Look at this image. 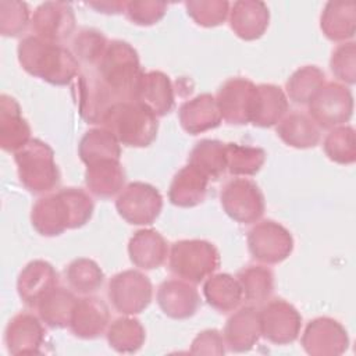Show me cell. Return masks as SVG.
<instances>
[{
    "instance_id": "23",
    "label": "cell",
    "mask_w": 356,
    "mask_h": 356,
    "mask_svg": "<svg viewBox=\"0 0 356 356\" xmlns=\"http://www.w3.org/2000/svg\"><path fill=\"white\" fill-rule=\"evenodd\" d=\"M135 100L147 107L156 117L167 115L174 107V88L170 76L161 71L143 72Z\"/></svg>"
},
{
    "instance_id": "46",
    "label": "cell",
    "mask_w": 356,
    "mask_h": 356,
    "mask_svg": "<svg viewBox=\"0 0 356 356\" xmlns=\"http://www.w3.org/2000/svg\"><path fill=\"white\" fill-rule=\"evenodd\" d=\"M167 11V3L156 0H134L125 3V15L136 25L150 26L157 24Z\"/></svg>"
},
{
    "instance_id": "41",
    "label": "cell",
    "mask_w": 356,
    "mask_h": 356,
    "mask_svg": "<svg viewBox=\"0 0 356 356\" xmlns=\"http://www.w3.org/2000/svg\"><path fill=\"white\" fill-rule=\"evenodd\" d=\"M227 171L232 175H254L266 161L261 147L227 143Z\"/></svg>"
},
{
    "instance_id": "34",
    "label": "cell",
    "mask_w": 356,
    "mask_h": 356,
    "mask_svg": "<svg viewBox=\"0 0 356 356\" xmlns=\"http://www.w3.org/2000/svg\"><path fill=\"white\" fill-rule=\"evenodd\" d=\"M225 145L217 139L199 140L189 153L188 164L202 171L209 179H218L227 171Z\"/></svg>"
},
{
    "instance_id": "7",
    "label": "cell",
    "mask_w": 356,
    "mask_h": 356,
    "mask_svg": "<svg viewBox=\"0 0 356 356\" xmlns=\"http://www.w3.org/2000/svg\"><path fill=\"white\" fill-rule=\"evenodd\" d=\"M72 96L81 118L88 124H102L107 111L121 102L93 70L78 74L72 83Z\"/></svg>"
},
{
    "instance_id": "3",
    "label": "cell",
    "mask_w": 356,
    "mask_h": 356,
    "mask_svg": "<svg viewBox=\"0 0 356 356\" xmlns=\"http://www.w3.org/2000/svg\"><path fill=\"white\" fill-rule=\"evenodd\" d=\"M103 127L120 143L129 147H146L157 136V117L136 100L118 102L104 115Z\"/></svg>"
},
{
    "instance_id": "4",
    "label": "cell",
    "mask_w": 356,
    "mask_h": 356,
    "mask_svg": "<svg viewBox=\"0 0 356 356\" xmlns=\"http://www.w3.org/2000/svg\"><path fill=\"white\" fill-rule=\"evenodd\" d=\"M99 76L121 102L135 100L143 70L138 51L124 40H111L96 65Z\"/></svg>"
},
{
    "instance_id": "18",
    "label": "cell",
    "mask_w": 356,
    "mask_h": 356,
    "mask_svg": "<svg viewBox=\"0 0 356 356\" xmlns=\"http://www.w3.org/2000/svg\"><path fill=\"white\" fill-rule=\"evenodd\" d=\"M58 286V273L46 260H32L19 273L17 292L28 307H36L39 302Z\"/></svg>"
},
{
    "instance_id": "26",
    "label": "cell",
    "mask_w": 356,
    "mask_h": 356,
    "mask_svg": "<svg viewBox=\"0 0 356 356\" xmlns=\"http://www.w3.org/2000/svg\"><path fill=\"white\" fill-rule=\"evenodd\" d=\"M128 254L134 266L142 270H154L167 260L168 243L156 229H139L128 242Z\"/></svg>"
},
{
    "instance_id": "9",
    "label": "cell",
    "mask_w": 356,
    "mask_h": 356,
    "mask_svg": "<svg viewBox=\"0 0 356 356\" xmlns=\"http://www.w3.org/2000/svg\"><path fill=\"white\" fill-rule=\"evenodd\" d=\"M107 296L113 307L125 314L142 313L152 302L153 286L147 275L138 270H125L111 277Z\"/></svg>"
},
{
    "instance_id": "27",
    "label": "cell",
    "mask_w": 356,
    "mask_h": 356,
    "mask_svg": "<svg viewBox=\"0 0 356 356\" xmlns=\"http://www.w3.org/2000/svg\"><path fill=\"white\" fill-rule=\"evenodd\" d=\"M288 107V97L280 86L273 83L256 85L250 122L256 127L270 128L284 118Z\"/></svg>"
},
{
    "instance_id": "42",
    "label": "cell",
    "mask_w": 356,
    "mask_h": 356,
    "mask_svg": "<svg viewBox=\"0 0 356 356\" xmlns=\"http://www.w3.org/2000/svg\"><path fill=\"white\" fill-rule=\"evenodd\" d=\"M72 54L78 61H82L88 65H97L107 49L106 36L93 28L81 29L72 39Z\"/></svg>"
},
{
    "instance_id": "25",
    "label": "cell",
    "mask_w": 356,
    "mask_h": 356,
    "mask_svg": "<svg viewBox=\"0 0 356 356\" xmlns=\"http://www.w3.org/2000/svg\"><path fill=\"white\" fill-rule=\"evenodd\" d=\"M178 118L184 131L191 135L214 129L222 121L216 97L210 93H200L182 103L178 110Z\"/></svg>"
},
{
    "instance_id": "44",
    "label": "cell",
    "mask_w": 356,
    "mask_h": 356,
    "mask_svg": "<svg viewBox=\"0 0 356 356\" xmlns=\"http://www.w3.org/2000/svg\"><path fill=\"white\" fill-rule=\"evenodd\" d=\"M31 18L26 3L17 0L0 1V33L3 36H19L26 29Z\"/></svg>"
},
{
    "instance_id": "47",
    "label": "cell",
    "mask_w": 356,
    "mask_h": 356,
    "mask_svg": "<svg viewBox=\"0 0 356 356\" xmlns=\"http://www.w3.org/2000/svg\"><path fill=\"white\" fill-rule=\"evenodd\" d=\"M193 355H224L225 341L218 330H204L199 332L191 345Z\"/></svg>"
},
{
    "instance_id": "29",
    "label": "cell",
    "mask_w": 356,
    "mask_h": 356,
    "mask_svg": "<svg viewBox=\"0 0 356 356\" xmlns=\"http://www.w3.org/2000/svg\"><path fill=\"white\" fill-rule=\"evenodd\" d=\"M320 28L325 38L332 42H346L356 31V3L352 0H332L325 3Z\"/></svg>"
},
{
    "instance_id": "11",
    "label": "cell",
    "mask_w": 356,
    "mask_h": 356,
    "mask_svg": "<svg viewBox=\"0 0 356 356\" xmlns=\"http://www.w3.org/2000/svg\"><path fill=\"white\" fill-rule=\"evenodd\" d=\"M115 209L128 224L150 225L161 213L163 197L153 185L135 181L120 192Z\"/></svg>"
},
{
    "instance_id": "10",
    "label": "cell",
    "mask_w": 356,
    "mask_h": 356,
    "mask_svg": "<svg viewBox=\"0 0 356 356\" xmlns=\"http://www.w3.org/2000/svg\"><path fill=\"white\" fill-rule=\"evenodd\" d=\"M227 216L241 224L257 222L266 210L264 195L259 185L246 178L228 181L220 195Z\"/></svg>"
},
{
    "instance_id": "12",
    "label": "cell",
    "mask_w": 356,
    "mask_h": 356,
    "mask_svg": "<svg viewBox=\"0 0 356 356\" xmlns=\"http://www.w3.org/2000/svg\"><path fill=\"white\" fill-rule=\"evenodd\" d=\"M248 249L252 257L264 264H278L293 250L291 232L277 221L263 220L248 232Z\"/></svg>"
},
{
    "instance_id": "33",
    "label": "cell",
    "mask_w": 356,
    "mask_h": 356,
    "mask_svg": "<svg viewBox=\"0 0 356 356\" xmlns=\"http://www.w3.org/2000/svg\"><path fill=\"white\" fill-rule=\"evenodd\" d=\"M120 145L121 143L117 140V138L104 127L92 128L81 138V142L78 145V154L81 161L86 165L104 159L120 160Z\"/></svg>"
},
{
    "instance_id": "8",
    "label": "cell",
    "mask_w": 356,
    "mask_h": 356,
    "mask_svg": "<svg viewBox=\"0 0 356 356\" xmlns=\"http://www.w3.org/2000/svg\"><path fill=\"white\" fill-rule=\"evenodd\" d=\"M307 106L309 115L320 129H332L350 120L353 96L348 86L338 82H325Z\"/></svg>"
},
{
    "instance_id": "5",
    "label": "cell",
    "mask_w": 356,
    "mask_h": 356,
    "mask_svg": "<svg viewBox=\"0 0 356 356\" xmlns=\"http://www.w3.org/2000/svg\"><path fill=\"white\" fill-rule=\"evenodd\" d=\"M18 178L31 193H47L58 186L60 170L54 160L53 149L40 139H31L14 153Z\"/></svg>"
},
{
    "instance_id": "20",
    "label": "cell",
    "mask_w": 356,
    "mask_h": 356,
    "mask_svg": "<svg viewBox=\"0 0 356 356\" xmlns=\"http://www.w3.org/2000/svg\"><path fill=\"white\" fill-rule=\"evenodd\" d=\"M110 312L107 305L97 296H85L76 299L71 318V332L82 339H95L108 327Z\"/></svg>"
},
{
    "instance_id": "15",
    "label": "cell",
    "mask_w": 356,
    "mask_h": 356,
    "mask_svg": "<svg viewBox=\"0 0 356 356\" xmlns=\"http://www.w3.org/2000/svg\"><path fill=\"white\" fill-rule=\"evenodd\" d=\"M300 343L310 356H338L346 352L349 337L339 321L331 317H317L306 325Z\"/></svg>"
},
{
    "instance_id": "21",
    "label": "cell",
    "mask_w": 356,
    "mask_h": 356,
    "mask_svg": "<svg viewBox=\"0 0 356 356\" xmlns=\"http://www.w3.org/2000/svg\"><path fill=\"white\" fill-rule=\"evenodd\" d=\"M222 337L229 350L236 353L250 350L261 337L260 312L253 306L241 307L228 317Z\"/></svg>"
},
{
    "instance_id": "14",
    "label": "cell",
    "mask_w": 356,
    "mask_h": 356,
    "mask_svg": "<svg viewBox=\"0 0 356 356\" xmlns=\"http://www.w3.org/2000/svg\"><path fill=\"white\" fill-rule=\"evenodd\" d=\"M31 29L35 36L61 44L75 29V14L72 6L65 1L42 3L33 11Z\"/></svg>"
},
{
    "instance_id": "6",
    "label": "cell",
    "mask_w": 356,
    "mask_h": 356,
    "mask_svg": "<svg viewBox=\"0 0 356 356\" xmlns=\"http://www.w3.org/2000/svg\"><path fill=\"white\" fill-rule=\"evenodd\" d=\"M220 266L217 248L203 239H181L171 245L168 254L170 271L191 284H199Z\"/></svg>"
},
{
    "instance_id": "30",
    "label": "cell",
    "mask_w": 356,
    "mask_h": 356,
    "mask_svg": "<svg viewBox=\"0 0 356 356\" xmlns=\"http://www.w3.org/2000/svg\"><path fill=\"white\" fill-rule=\"evenodd\" d=\"M207 185L209 177L188 164L174 175L168 189V199L178 207H195L204 200Z\"/></svg>"
},
{
    "instance_id": "16",
    "label": "cell",
    "mask_w": 356,
    "mask_h": 356,
    "mask_svg": "<svg viewBox=\"0 0 356 356\" xmlns=\"http://www.w3.org/2000/svg\"><path fill=\"white\" fill-rule=\"evenodd\" d=\"M254 92L256 85L248 78L235 76L227 79L216 96L221 118L235 125L250 122Z\"/></svg>"
},
{
    "instance_id": "13",
    "label": "cell",
    "mask_w": 356,
    "mask_h": 356,
    "mask_svg": "<svg viewBox=\"0 0 356 356\" xmlns=\"http://www.w3.org/2000/svg\"><path fill=\"white\" fill-rule=\"evenodd\" d=\"M261 337L275 345L292 343L300 334L302 316L284 299H273L261 307Z\"/></svg>"
},
{
    "instance_id": "45",
    "label": "cell",
    "mask_w": 356,
    "mask_h": 356,
    "mask_svg": "<svg viewBox=\"0 0 356 356\" xmlns=\"http://www.w3.org/2000/svg\"><path fill=\"white\" fill-rule=\"evenodd\" d=\"M330 68L337 79L353 85L356 82V43L345 42L337 46L331 54Z\"/></svg>"
},
{
    "instance_id": "1",
    "label": "cell",
    "mask_w": 356,
    "mask_h": 356,
    "mask_svg": "<svg viewBox=\"0 0 356 356\" xmlns=\"http://www.w3.org/2000/svg\"><path fill=\"white\" fill-rule=\"evenodd\" d=\"M95 204L81 188H63L39 197L31 210V222L43 236H57L67 229L83 227L93 214Z\"/></svg>"
},
{
    "instance_id": "17",
    "label": "cell",
    "mask_w": 356,
    "mask_h": 356,
    "mask_svg": "<svg viewBox=\"0 0 356 356\" xmlns=\"http://www.w3.org/2000/svg\"><path fill=\"white\" fill-rule=\"evenodd\" d=\"M161 312L174 320H185L196 314L200 307V295L188 281L181 278L165 280L156 295Z\"/></svg>"
},
{
    "instance_id": "36",
    "label": "cell",
    "mask_w": 356,
    "mask_h": 356,
    "mask_svg": "<svg viewBox=\"0 0 356 356\" xmlns=\"http://www.w3.org/2000/svg\"><path fill=\"white\" fill-rule=\"evenodd\" d=\"M107 342L118 353L138 352L146 339V331L138 318L118 317L107 327Z\"/></svg>"
},
{
    "instance_id": "2",
    "label": "cell",
    "mask_w": 356,
    "mask_h": 356,
    "mask_svg": "<svg viewBox=\"0 0 356 356\" xmlns=\"http://www.w3.org/2000/svg\"><path fill=\"white\" fill-rule=\"evenodd\" d=\"M17 54L19 65L29 75L51 85H68L79 74V61L72 51L35 35H29L18 43Z\"/></svg>"
},
{
    "instance_id": "48",
    "label": "cell",
    "mask_w": 356,
    "mask_h": 356,
    "mask_svg": "<svg viewBox=\"0 0 356 356\" xmlns=\"http://www.w3.org/2000/svg\"><path fill=\"white\" fill-rule=\"evenodd\" d=\"M127 1H90L89 7L95 8L97 13L103 14H120L124 13Z\"/></svg>"
},
{
    "instance_id": "22",
    "label": "cell",
    "mask_w": 356,
    "mask_h": 356,
    "mask_svg": "<svg viewBox=\"0 0 356 356\" xmlns=\"http://www.w3.org/2000/svg\"><path fill=\"white\" fill-rule=\"evenodd\" d=\"M229 26L242 40H256L264 35L270 22V11L264 1L238 0L229 7Z\"/></svg>"
},
{
    "instance_id": "24",
    "label": "cell",
    "mask_w": 356,
    "mask_h": 356,
    "mask_svg": "<svg viewBox=\"0 0 356 356\" xmlns=\"http://www.w3.org/2000/svg\"><path fill=\"white\" fill-rule=\"evenodd\" d=\"M31 127L22 117L18 102L3 93L0 96V146L6 152H18L31 140Z\"/></svg>"
},
{
    "instance_id": "35",
    "label": "cell",
    "mask_w": 356,
    "mask_h": 356,
    "mask_svg": "<svg viewBox=\"0 0 356 356\" xmlns=\"http://www.w3.org/2000/svg\"><path fill=\"white\" fill-rule=\"evenodd\" d=\"M76 302L75 295L61 286L54 288L36 306L40 320L50 328H65Z\"/></svg>"
},
{
    "instance_id": "19",
    "label": "cell",
    "mask_w": 356,
    "mask_h": 356,
    "mask_svg": "<svg viewBox=\"0 0 356 356\" xmlns=\"http://www.w3.org/2000/svg\"><path fill=\"white\" fill-rule=\"evenodd\" d=\"M44 334V328L35 314L21 312L8 321L4 331V342L11 355L40 353Z\"/></svg>"
},
{
    "instance_id": "43",
    "label": "cell",
    "mask_w": 356,
    "mask_h": 356,
    "mask_svg": "<svg viewBox=\"0 0 356 356\" xmlns=\"http://www.w3.org/2000/svg\"><path fill=\"white\" fill-rule=\"evenodd\" d=\"M231 4L222 0H189L185 3L188 15L200 26L213 28L224 24Z\"/></svg>"
},
{
    "instance_id": "39",
    "label": "cell",
    "mask_w": 356,
    "mask_h": 356,
    "mask_svg": "<svg viewBox=\"0 0 356 356\" xmlns=\"http://www.w3.org/2000/svg\"><path fill=\"white\" fill-rule=\"evenodd\" d=\"M65 280L72 291L81 295H90L103 285L104 273L95 260L78 257L67 266Z\"/></svg>"
},
{
    "instance_id": "37",
    "label": "cell",
    "mask_w": 356,
    "mask_h": 356,
    "mask_svg": "<svg viewBox=\"0 0 356 356\" xmlns=\"http://www.w3.org/2000/svg\"><path fill=\"white\" fill-rule=\"evenodd\" d=\"M235 278L248 302H266L274 292V274L268 267L252 264L239 270Z\"/></svg>"
},
{
    "instance_id": "31",
    "label": "cell",
    "mask_w": 356,
    "mask_h": 356,
    "mask_svg": "<svg viewBox=\"0 0 356 356\" xmlns=\"http://www.w3.org/2000/svg\"><path fill=\"white\" fill-rule=\"evenodd\" d=\"M275 131L285 145L295 149L314 147L321 139L320 127L309 114L300 111H293L285 115L278 122Z\"/></svg>"
},
{
    "instance_id": "32",
    "label": "cell",
    "mask_w": 356,
    "mask_h": 356,
    "mask_svg": "<svg viewBox=\"0 0 356 356\" xmlns=\"http://www.w3.org/2000/svg\"><path fill=\"white\" fill-rule=\"evenodd\" d=\"M206 302L220 313H229L239 307L243 293L238 280L227 273L210 275L203 284Z\"/></svg>"
},
{
    "instance_id": "40",
    "label": "cell",
    "mask_w": 356,
    "mask_h": 356,
    "mask_svg": "<svg viewBox=\"0 0 356 356\" xmlns=\"http://www.w3.org/2000/svg\"><path fill=\"white\" fill-rule=\"evenodd\" d=\"M325 156L338 164L348 165L356 160V138L350 125H339L332 128L323 143Z\"/></svg>"
},
{
    "instance_id": "28",
    "label": "cell",
    "mask_w": 356,
    "mask_h": 356,
    "mask_svg": "<svg viewBox=\"0 0 356 356\" xmlns=\"http://www.w3.org/2000/svg\"><path fill=\"white\" fill-rule=\"evenodd\" d=\"M125 171L115 159H104L86 165L85 185L100 199H110L124 189Z\"/></svg>"
},
{
    "instance_id": "38",
    "label": "cell",
    "mask_w": 356,
    "mask_h": 356,
    "mask_svg": "<svg viewBox=\"0 0 356 356\" xmlns=\"http://www.w3.org/2000/svg\"><path fill=\"white\" fill-rule=\"evenodd\" d=\"M325 83V74L317 65L298 68L286 81V97L296 104H307Z\"/></svg>"
}]
</instances>
